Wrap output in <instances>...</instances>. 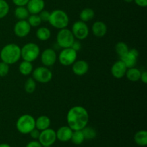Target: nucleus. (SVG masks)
<instances>
[{
    "mask_svg": "<svg viewBox=\"0 0 147 147\" xmlns=\"http://www.w3.org/2000/svg\"><path fill=\"white\" fill-rule=\"evenodd\" d=\"M89 121V114L86 108L75 106L67 113V123L73 131H80L86 127Z\"/></svg>",
    "mask_w": 147,
    "mask_h": 147,
    "instance_id": "obj_1",
    "label": "nucleus"
},
{
    "mask_svg": "<svg viewBox=\"0 0 147 147\" xmlns=\"http://www.w3.org/2000/svg\"><path fill=\"white\" fill-rule=\"evenodd\" d=\"M0 58L9 65L17 63L21 58V47L15 43L7 44L0 51Z\"/></svg>",
    "mask_w": 147,
    "mask_h": 147,
    "instance_id": "obj_2",
    "label": "nucleus"
},
{
    "mask_svg": "<svg viewBox=\"0 0 147 147\" xmlns=\"http://www.w3.org/2000/svg\"><path fill=\"white\" fill-rule=\"evenodd\" d=\"M69 21V17L65 11L61 9H55L50 12L48 22L52 27L61 30L68 26Z\"/></svg>",
    "mask_w": 147,
    "mask_h": 147,
    "instance_id": "obj_3",
    "label": "nucleus"
},
{
    "mask_svg": "<svg viewBox=\"0 0 147 147\" xmlns=\"http://www.w3.org/2000/svg\"><path fill=\"white\" fill-rule=\"evenodd\" d=\"M16 128L22 134H30L35 129V119L30 114H24L18 118L16 123Z\"/></svg>",
    "mask_w": 147,
    "mask_h": 147,
    "instance_id": "obj_4",
    "label": "nucleus"
},
{
    "mask_svg": "<svg viewBox=\"0 0 147 147\" xmlns=\"http://www.w3.org/2000/svg\"><path fill=\"white\" fill-rule=\"evenodd\" d=\"M40 54V47L36 43H26L21 48V57L25 61L34 62L38 58Z\"/></svg>",
    "mask_w": 147,
    "mask_h": 147,
    "instance_id": "obj_5",
    "label": "nucleus"
},
{
    "mask_svg": "<svg viewBox=\"0 0 147 147\" xmlns=\"http://www.w3.org/2000/svg\"><path fill=\"white\" fill-rule=\"evenodd\" d=\"M57 45L62 48L70 47L76 40L74 35L70 30L67 28L61 29L59 30L56 37Z\"/></svg>",
    "mask_w": 147,
    "mask_h": 147,
    "instance_id": "obj_6",
    "label": "nucleus"
},
{
    "mask_svg": "<svg viewBox=\"0 0 147 147\" xmlns=\"http://www.w3.org/2000/svg\"><path fill=\"white\" fill-rule=\"evenodd\" d=\"M78 53L71 47L63 48L59 54L57 59L61 65L64 66L72 65L77 60Z\"/></svg>",
    "mask_w": 147,
    "mask_h": 147,
    "instance_id": "obj_7",
    "label": "nucleus"
},
{
    "mask_svg": "<svg viewBox=\"0 0 147 147\" xmlns=\"http://www.w3.org/2000/svg\"><path fill=\"white\" fill-rule=\"evenodd\" d=\"M32 78L35 81L40 83H47L53 78V73L47 67L40 66L32 71Z\"/></svg>",
    "mask_w": 147,
    "mask_h": 147,
    "instance_id": "obj_8",
    "label": "nucleus"
},
{
    "mask_svg": "<svg viewBox=\"0 0 147 147\" xmlns=\"http://www.w3.org/2000/svg\"><path fill=\"white\" fill-rule=\"evenodd\" d=\"M75 38L78 40H83L88 37L89 34V28L86 22L79 20L75 22L71 30Z\"/></svg>",
    "mask_w": 147,
    "mask_h": 147,
    "instance_id": "obj_9",
    "label": "nucleus"
},
{
    "mask_svg": "<svg viewBox=\"0 0 147 147\" xmlns=\"http://www.w3.org/2000/svg\"><path fill=\"white\" fill-rule=\"evenodd\" d=\"M38 139L39 142L41 144L42 146H52L57 140L55 131L50 128L45 130L41 131Z\"/></svg>",
    "mask_w": 147,
    "mask_h": 147,
    "instance_id": "obj_10",
    "label": "nucleus"
},
{
    "mask_svg": "<svg viewBox=\"0 0 147 147\" xmlns=\"http://www.w3.org/2000/svg\"><path fill=\"white\" fill-rule=\"evenodd\" d=\"M57 55L54 49L47 48L41 53L40 60L45 67H51L56 63Z\"/></svg>",
    "mask_w": 147,
    "mask_h": 147,
    "instance_id": "obj_11",
    "label": "nucleus"
},
{
    "mask_svg": "<svg viewBox=\"0 0 147 147\" xmlns=\"http://www.w3.org/2000/svg\"><path fill=\"white\" fill-rule=\"evenodd\" d=\"M31 28L27 20H18L14 26V33L17 37L22 38L30 34Z\"/></svg>",
    "mask_w": 147,
    "mask_h": 147,
    "instance_id": "obj_12",
    "label": "nucleus"
},
{
    "mask_svg": "<svg viewBox=\"0 0 147 147\" xmlns=\"http://www.w3.org/2000/svg\"><path fill=\"white\" fill-rule=\"evenodd\" d=\"M138 57H139L138 50L135 48H132L130 49L127 53L120 57V60L124 63L127 68H130L136 66Z\"/></svg>",
    "mask_w": 147,
    "mask_h": 147,
    "instance_id": "obj_13",
    "label": "nucleus"
},
{
    "mask_svg": "<svg viewBox=\"0 0 147 147\" xmlns=\"http://www.w3.org/2000/svg\"><path fill=\"white\" fill-rule=\"evenodd\" d=\"M126 70H127L126 66L121 60H119L113 63L111 68V73L115 78L121 79L124 77Z\"/></svg>",
    "mask_w": 147,
    "mask_h": 147,
    "instance_id": "obj_14",
    "label": "nucleus"
},
{
    "mask_svg": "<svg viewBox=\"0 0 147 147\" xmlns=\"http://www.w3.org/2000/svg\"><path fill=\"white\" fill-rule=\"evenodd\" d=\"M72 67L73 73L76 76H82L86 75L89 70V65L86 61L83 60H76Z\"/></svg>",
    "mask_w": 147,
    "mask_h": 147,
    "instance_id": "obj_15",
    "label": "nucleus"
},
{
    "mask_svg": "<svg viewBox=\"0 0 147 147\" xmlns=\"http://www.w3.org/2000/svg\"><path fill=\"white\" fill-rule=\"evenodd\" d=\"M44 0H29L27 9L30 14H38L45 8Z\"/></svg>",
    "mask_w": 147,
    "mask_h": 147,
    "instance_id": "obj_16",
    "label": "nucleus"
},
{
    "mask_svg": "<svg viewBox=\"0 0 147 147\" xmlns=\"http://www.w3.org/2000/svg\"><path fill=\"white\" fill-rule=\"evenodd\" d=\"M73 131L68 126H61L56 131V137L57 139L62 142H68L71 139Z\"/></svg>",
    "mask_w": 147,
    "mask_h": 147,
    "instance_id": "obj_17",
    "label": "nucleus"
},
{
    "mask_svg": "<svg viewBox=\"0 0 147 147\" xmlns=\"http://www.w3.org/2000/svg\"><path fill=\"white\" fill-rule=\"evenodd\" d=\"M92 32L96 37H103L107 33V25L102 21H96L92 26Z\"/></svg>",
    "mask_w": 147,
    "mask_h": 147,
    "instance_id": "obj_18",
    "label": "nucleus"
},
{
    "mask_svg": "<svg viewBox=\"0 0 147 147\" xmlns=\"http://www.w3.org/2000/svg\"><path fill=\"white\" fill-rule=\"evenodd\" d=\"M51 121L47 116H40L35 119V128L39 131H43L50 128Z\"/></svg>",
    "mask_w": 147,
    "mask_h": 147,
    "instance_id": "obj_19",
    "label": "nucleus"
},
{
    "mask_svg": "<svg viewBox=\"0 0 147 147\" xmlns=\"http://www.w3.org/2000/svg\"><path fill=\"white\" fill-rule=\"evenodd\" d=\"M141 74H142V71L139 69L133 67L127 68L125 76H126L128 80H130V81L136 82L140 80Z\"/></svg>",
    "mask_w": 147,
    "mask_h": 147,
    "instance_id": "obj_20",
    "label": "nucleus"
},
{
    "mask_svg": "<svg viewBox=\"0 0 147 147\" xmlns=\"http://www.w3.org/2000/svg\"><path fill=\"white\" fill-rule=\"evenodd\" d=\"M33 70H34L33 69V65L30 62L23 60L22 62L20 63V65H19V71L22 75L24 76H29V75L31 74L32 73Z\"/></svg>",
    "mask_w": 147,
    "mask_h": 147,
    "instance_id": "obj_21",
    "label": "nucleus"
},
{
    "mask_svg": "<svg viewBox=\"0 0 147 147\" xmlns=\"http://www.w3.org/2000/svg\"><path fill=\"white\" fill-rule=\"evenodd\" d=\"M51 36L50 29L46 27H41L36 31V37L40 41H47Z\"/></svg>",
    "mask_w": 147,
    "mask_h": 147,
    "instance_id": "obj_22",
    "label": "nucleus"
},
{
    "mask_svg": "<svg viewBox=\"0 0 147 147\" xmlns=\"http://www.w3.org/2000/svg\"><path fill=\"white\" fill-rule=\"evenodd\" d=\"M134 142L139 146H145L147 144V132L145 130L139 131L134 135Z\"/></svg>",
    "mask_w": 147,
    "mask_h": 147,
    "instance_id": "obj_23",
    "label": "nucleus"
},
{
    "mask_svg": "<svg viewBox=\"0 0 147 147\" xmlns=\"http://www.w3.org/2000/svg\"><path fill=\"white\" fill-rule=\"evenodd\" d=\"M30 12L25 6L24 7H17L14 10V16L19 20H25L30 16Z\"/></svg>",
    "mask_w": 147,
    "mask_h": 147,
    "instance_id": "obj_24",
    "label": "nucleus"
},
{
    "mask_svg": "<svg viewBox=\"0 0 147 147\" xmlns=\"http://www.w3.org/2000/svg\"><path fill=\"white\" fill-rule=\"evenodd\" d=\"M95 16V12L93 9L91 8H85L80 11V19L81 21L84 22L90 21L93 20Z\"/></svg>",
    "mask_w": 147,
    "mask_h": 147,
    "instance_id": "obj_25",
    "label": "nucleus"
},
{
    "mask_svg": "<svg viewBox=\"0 0 147 147\" xmlns=\"http://www.w3.org/2000/svg\"><path fill=\"white\" fill-rule=\"evenodd\" d=\"M81 131L83 132L84 139L86 140H92V139H95L97 135L96 131L93 127H89V126H86Z\"/></svg>",
    "mask_w": 147,
    "mask_h": 147,
    "instance_id": "obj_26",
    "label": "nucleus"
},
{
    "mask_svg": "<svg viewBox=\"0 0 147 147\" xmlns=\"http://www.w3.org/2000/svg\"><path fill=\"white\" fill-rule=\"evenodd\" d=\"M115 50L118 55L121 57L129 52V48L126 43L123 42H119L118 43H116V46H115Z\"/></svg>",
    "mask_w": 147,
    "mask_h": 147,
    "instance_id": "obj_27",
    "label": "nucleus"
},
{
    "mask_svg": "<svg viewBox=\"0 0 147 147\" xmlns=\"http://www.w3.org/2000/svg\"><path fill=\"white\" fill-rule=\"evenodd\" d=\"M70 140L72 141V142L73 144H75L76 145L81 144L85 140L82 131H73Z\"/></svg>",
    "mask_w": 147,
    "mask_h": 147,
    "instance_id": "obj_28",
    "label": "nucleus"
},
{
    "mask_svg": "<svg viewBox=\"0 0 147 147\" xmlns=\"http://www.w3.org/2000/svg\"><path fill=\"white\" fill-rule=\"evenodd\" d=\"M36 89V81L33 78H29L24 83V90L27 93H34Z\"/></svg>",
    "mask_w": 147,
    "mask_h": 147,
    "instance_id": "obj_29",
    "label": "nucleus"
},
{
    "mask_svg": "<svg viewBox=\"0 0 147 147\" xmlns=\"http://www.w3.org/2000/svg\"><path fill=\"white\" fill-rule=\"evenodd\" d=\"M27 22L31 27H38L42 23V20L39 14H30L27 18Z\"/></svg>",
    "mask_w": 147,
    "mask_h": 147,
    "instance_id": "obj_30",
    "label": "nucleus"
},
{
    "mask_svg": "<svg viewBox=\"0 0 147 147\" xmlns=\"http://www.w3.org/2000/svg\"><path fill=\"white\" fill-rule=\"evenodd\" d=\"M9 11V5L5 0H0V19H3Z\"/></svg>",
    "mask_w": 147,
    "mask_h": 147,
    "instance_id": "obj_31",
    "label": "nucleus"
},
{
    "mask_svg": "<svg viewBox=\"0 0 147 147\" xmlns=\"http://www.w3.org/2000/svg\"><path fill=\"white\" fill-rule=\"evenodd\" d=\"M9 72V65L0 62V77H4L7 76Z\"/></svg>",
    "mask_w": 147,
    "mask_h": 147,
    "instance_id": "obj_32",
    "label": "nucleus"
},
{
    "mask_svg": "<svg viewBox=\"0 0 147 147\" xmlns=\"http://www.w3.org/2000/svg\"><path fill=\"white\" fill-rule=\"evenodd\" d=\"M39 16H40V19H41L42 22H47L49 21V18H50V13L48 11H46V10L43 9L42 11L40 13H39Z\"/></svg>",
    "mask_w": 147,
    "mask_h": 147,
    "instance_id": "obj_33",
    "label": "nucleus"
},
{
    "mask_svg": "<svg viewBox=\"0 0 147 147\" xmlns=\"http://www.w3.org/2000/svg\"><path fill=\"white\" fill-rule=\"evenodd\" d=\"M12 1L17 7H24L27 5L29 0H12Z\"/></svg>",
    "mask_w": 147,
    "mask_h": 147,
    "instance_id": "obj_34",
    "label": "nucleus"
},
{
    "mask_svg": "<svg viewBox=\"0 0 147 147\" xmlns=\"http://www.w3.org/2000/svg\"><path fill=\"white\" fill-rule=\"evenodd\" d=\"M40 131H39L38 129H37L35 128V129H34L32 131H31L30 132V136L34 139H38L39 136H40Z\"/></svg>",
    "mask_w": 147,
    "mask_h": 147,
    "instance_id": "obj_35",
    "label": "nucleus"
},
{
    "mask_svg": "<svg viewBox=\"0 0 147 147\" xmlns=\"http://www.w3.org/2000/svg\"><path fill=\"white\" fill-rule=\"evenodd\" d=\"M70 47L73 48L74 50H76V51L78 53V52L80 51V49H81V44H80V42L79 41H76V40H75L74 42L73 43V45H72Z\"/></svg>",
    "mask_w": 147,
    "mask_h": 147,
    "instance_id": "obj_36",
    "label": "nucleus"
},
{
    "mask_svg": "<svg viewBox=\"0 0 147 147\" xmlns=\"http://www.w3.org/2000/svg\"><path fill=\"white\" fill-rule=\"evenodd\" d=\"M26 147H42L38 141H32L27 144Z\"/></svg>",
    "mask_w": 147,
    "mask_h": 147,
    "instance_id": "obj_37",
    "label": "nucleus"
},
{
    "mask_svg": "<svg viewBox=\"0 0 147 147\" xmlns=\"http://www.w3.org/2000/svg\"><path fill=\"white\" fill-rule=\"evenodd\" d=\"M137 6L140 7H146L147 6V0H134Z\"/></svg>",
    "mask_w": 147,
    "mask_h": 147,
    "instance_id": "obj_38",
    "label": "nucleus"
},
{
    "mask_svg": "<svg viewBox=\"0 0 147 147\" xmlns=\"http://www.w3.org/2000/svg\"><path fill=\"white\" fill-rule=\"evenodd\" d=\"M140 80H142V82L144 84L147 83V72L146 71H142V74H141Z\"/></svg>",
    "mask_w": 147,
    "mask_h": 147,
    "instance_id": "obj_39",
    "label": "nucleus"
},
{
    "mask_svg": "<svg viewBox=\"0 0 147 147\" xmlns=\"http://www.w3.org/2000/svg\"><path fill=\"white\" fill-rule=\"evenodd\" d=\"M0 147H11L7 144H0Z\"/></svg>",
    "mask_w": 147,
    "mask_h": 147,
    "instance_id": "obj_40",
    "label": "nucleus"
},
{
    "mask_svg": "<svg viewBox=\"0 0 147 147\" xmlns=\"http://www.w3.org/2000/svg\"><path fill=\"white\" fill-rule=\"evenodd\" d=\"M124 1H126V2L127 3H131L132 2V1H134V0H123Z\"/></svg>",
    "mask_w": 147,
    "mask_h": 147,
    "instance_id": "obj_41",
    "label": "nucleus"
},
{
    "mask_svg": "<svg viewBox=\"0 0 147 147\" xmlns=\"http://www.w3.org/2000/svg\"><path fill=\"white\" fill-rule=\"evenodd\" d=\"M43 147H51V146H43Z\"/></svg>",
    "mask_w": 147,
    "mask_h": 147,
    "instance_id": "obj_42",
    "label": "nucleus"
}]
</instances>
